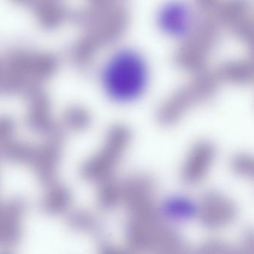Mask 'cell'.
<instances>
[{
    "instance_id": "1",
    "label": "cell",
    "mask_w": 254,
    "mask_h": 254,
    "mask_svg": "<svg viewBox=\"0 0 254 254\" xmlns=\"http://www.w3.org/2000/svg\"><path fill=\"white\" fill-rule=\"evenodd\" d=\"M149 70L145 58L137 50H117L105 64L102 81L114 102L128 103L139 99L146 90Z\"/></svg>"
},
{
    "instance_id": "2",
    "label": "cell",
    "mask_w": 254,
    "mask_h": 254,
    "mask_svg": "<svg viewBox=\"0 0 254 254\" xmlns=\"http://www.w3.org/2000/svg\"><path fill=\"white\" fill-rule=\"evenodd\" d=\"M89 37L99 45L115 43L127 30L129 16L122 5L109 8H92L89 13Z\"/></svg>"
},
{
    "instance_id": "8",
    "label": "cell",
    "mask_w": 254,
    "mask_h": 254,
    "mask_svg": "<svg viewBox=\"0 0 254 254\" xmlns=\"http://www.w3.org/2000/svg\"><path fill=\"white\" fill-rule=\"evenodd\" d=\"M215 150L208 142L197 144L191 150L183 168V179L187 184H197L204 178L214 158Z\"/></svg>"
},
{
    "instance_id": "12",
    "label": "cell",
    "mask_w": 254,
    "mask_h": 254,
    "mask_svg": "<svg viewBox=\"0 0 254 254\" xmlns=\"http://www.w3.org/2000/svg\"><path fill=\"white\" fill-rule=\"evenodd\" d=\"M252 160H250L248 157H244L240 156L239 157H236L235 159V162L233 163V166L236 167L237 172H243V175H248V172H252L253 169Z\"/></svg>"
},
{
    "instance_id": "11",
    "label": "cell",
    "mask_w": 254,
    "mask_h": 254,
    "mask_svg": "<svg viewBox=\"0 0 254 254\" xmlns=\"http://www.w3.org/2000/svg\"><path fill=\"white\" fill-rule=\"evenodd\" d=\"M194 8L203 16L214 17L221 0H192Z\"/></svg>"
},
{
    "instance_id": "3",
    "label": "cell",
    "mask_w": 254,
    "mask_h": 254,
    "mask_svg": "<svg viewBox=\"0 0 254 254\" xmlns=\"http://www.w3.org/2000/svg\"><path fill=\"white\" fill-rule=\"evenodd\" d=\"M197 20L191 7L179 0L166 2L157 14L159 27L166 35L184 39L191 33Z\"/></svg>"
},
{
    "instance_id": "4",
    "label": "cell",
    "mask_w": 254,
    "mask_h": 254,
    "mask_svg": "<svg viewBox=\"0 0 254 254\" xmlns=\"http://www.w3.org/2000/svg\"><path fill=\"white\" fill-rule=\"evenodd\" d=\"M250 13L247 0H221L214 17L220 26L228 28L238 39L244 41L253 34V21Z\"/></svg>"
},
{
    "instance_id": "13",
    "label": "cell",
    "mask_w": 254,
    "mask_h": 254,
    "mask_svg": "<svg viewBox=\"0 0 254 254\" xmlns=\"http://www.w3.org/2000/svg\"><path fill=\"white\" fill-rule=\"evenodd\" d=\"M92 7L95 8H109L122 5L124 0H91Z\"/></svg>"
},
{
    "instance_id": "6",
    "label": "cell",
    "mask_w": 254,
    "mask_h": 254,
    "mask_svg": "<svg viewBox=\"0 0 254 254\" xmlns=\"http://www.w3.org/2000/svg\"><path fill=\"white\" fill-rule=\"evenodd\" d=\"M205 100L204 96L192 81L187 87L174 93L163 104L159 113L160 122L171 124L178 120L193 103Z\"/></svg>"
},
{
    "instance_id": "7",
    "label": "cell",
    "mask_w": 254,
    "mask_h": 254,
    "mask_svg": "<svg viewBox=\"0 0 254 254\" xmlns=\"http://www.w3.org/2000/svg\"><path fill=\"white\" fill-rule=\"evenodd\" d=\"M236 208L228 199L218 194H207L200 206V216L208 227H219L231 222Z\"/></svg>"
},
{
    "instance_id": "10",
    "label": "cell",
    "mask_w": 254,
    "mask_h": 254,
    "mask_svg": "<svg viewBox=\"0 0 254 254\" xmlns=\"http://www.w3.org/2000/svg\"><path fill=\"white\" fill-rule=\"evenodd\" d=\"M168 215L175 218H186L194 213V206L187 199L175 198L169 200L165 209Z\"/></svg>"
},
{
    "instance_id": "9",
    "label": "cell",
    "mask_w": 254,
    "mask_h": 254,
    "mask_svg": "<svg viewBox=\"0 0 254 254\" xmlns=\"http://www.w3.org/2000/svg\"><path fill=\"white\" fill-rule=\"evenodd\" d=\"M220 81L245 84L253 79L252 62L248 59H235L223 64L216 72Z\"/></svg>"
},
{
    "instance_id": "5",
    "label": "cell",
    "mask_w": 254,
    "mask_h": 254,
    "mask_svg": "<svg viewBox=\"0 0 254 254\" xmlns=\"http://www.w3.org/2000/svg\"><path fill=\"white\" fill-rule=\"evenodd\" d=\"M212 51L201 40L190 35L177 49L173 61L175 65L183 70L197 73L204 69Z\"/></svg>"
}]
</instances>
